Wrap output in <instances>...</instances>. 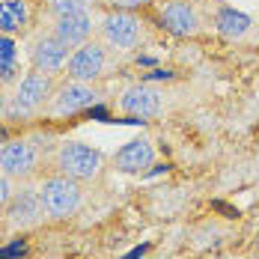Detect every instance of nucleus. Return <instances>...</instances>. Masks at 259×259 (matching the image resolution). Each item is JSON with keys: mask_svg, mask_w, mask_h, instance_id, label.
Listing matches in <instances>:
<instances>
[{"mask_svg": "<svg viewBox=\"0 0 259 259\" xmlns=\"http://www.w3.org/2000/svg\"><path fill=\"white\" fill-rule=\"evenodd\" d=\"M96 102H99V90L93 83L69 78L51 93L48 110H51L54 116H72V113H80V110H90Z\"/></svg>", "mask_w": 259, "mask_h": 259, "instance_id": "nucleus-5", "label": "nucleus"}, {"mask_svg": "<svg viewBox=\"0 0 259 259\" xmlns=\"http://www.w3.org/2000/svg\"><path fill=\"white\" fill-rule=\"evenodd\" d=\"M152 161H155V146L146 140V137H131L128 143H122L119 149H116V155H113V167L119 170V173H143L146 167H152Z\"/></svg>", "mask_w": 259, "mask_h": 259, "instance_id": "nucleus-9", "label": "nucleus"}, {"mask_svg": "<svg viewBox=\"0 0 259 259\" xmlns=\"http://www.w3.org/2000/svg\"><path fill=\"white\" fill-rule=\"evenodd\" d=\"M107 72V48L99 42H83L80 48L69 54V63H66V75L72 80H83V83H93Z\"/></svg>", "mask_w": 259, "mask_h": 259, "instance_id": "nucleus-6", "label": "nucleus"}, {"mask_svg": "<svg viewBox=\"0 0 259 259\" xmlns=\"http://www.w3.org/2000/svg\"><path fill=\"white\" fill-rule=\"evenodd\" d=\"M87 6H90V0H48V9L57 18L75 15V12H87Z\"/></svg>", "mask_w": 259, "mask_h": 259, "instance_id": "nucleus-17", "label": "nucleus"}, {"mask_svg": "<svg viewBox=\"0 0 259 259\" xmlns=\"http://www.w3.org/2000/svg\"><path fill=\"white\" fill-rule=\"evenodd\" d=\"M3 113H6V96L0 93V116H3Z\"/></svg>", "mask_w": 259, "mask_h": 259, "instance_id": "nucleus-21", "label": "nucleus"}, {"mask_svg": "<svg viewBox=\"0 0 259 259\" xmlns=\"http://www.w3.org/2000/svg\"><path fill=\"white\" fill-rule=\"evenodd\" d=\"M18 75V45L12 36L0 33V83H9Z\"/></svg>", "mask_w": 259, "mask_h": 259, "instance_id": "nucleus-16", "label": "nucleus"}, {"mask_svg": "<svg viewBox=\"0 0 259 259\" xmlns=\"http://www.w3.org/2000/svg\"><path fill=\"white\" fill-rule=\"evenodd\" d=\"M57 170L75 182H90L102 170V152L83 140H66L57 149Z\"/></svg>", "mask_w": 259, "mask_h": 259, "instance_id": "nucleus-2", "label": "nucleus"}, {"mask_svg": "<svg viewBox=\"0 0 259 259\" xmlns=\"http://www.w3.org/2000/svg\"><path fill=\"white\" fill-rule=\"evenodd\" d=\"M36 146L30 140H6L0 143V173L9 176V179H21V176H30L36 170Z\"/></svg>", "mask_w": 259, "mask_h": 259, "instance_id": "nucleus-7", "label": "nucleus"}, {"mask_svg": "<svg viewBox=\"0 0 259 259\" xmlns=\"http://www.w3.org/2000/svg\"><path fill=\"white\" fill-rule=\"evenodd\" d=\"M27 241L24 238H15V241H9L6 247H0V259H24L27 256Z\"/></svg>", "mask_w": 259, "mask_h": 259, "instance_id": "nucleus-18", "label": "nucleus"}, {"mask_svg": "<svg viewBox=\"0 0 259 259\" xmlns=\"http://www.w3.org/2000/svg\"><path fill=\"white\" fill-rule=\"evenodd\" d=\"M30 63H33V69L42 72V75H57V72H63L66 63H69V48H66L54 33L51 36H39L36 45H33V51H30Z\"/></svg>", "mask_w": 259, "mask_h": 259, "instance_id": "nucleus-8", "label": "nucleus"}, {"mask_svg": "<svg viewBox=\"0 0 259 259\" xmlns=\"http://www.w3.org/2000/svg\"><path fill=\"white\" fill-rule=\"evenodd\" d=\"M161 24H164L167 33L185 39V36H194V33L200 30V18H197V12H194L191 3H185V0H170V3L161 6Z\"/></svg>", "mask_w": 259, "mask_h": 259, "instance_id": "nucleus-11", "label": "nucleus"}, {"mask_svg": "<svg viewBox=\"0 0 259 259\" xmlns=\"http://www.w3.org/2000/svg\"><path fill=\"white\" fill-rule=\"evenodd\" d=\"M9 200H12V185H9V176L0 173V206L9 203Z\"/></svg>", "mask_w": 259, "mask_h": 259, "instance_id": "nucleus-20", "label": "nucleus"}, {"mask_svg": "<svg viewBox=\"0 0 259 259\" xmlns=\"http://www.w3.org/2000/svg\"><path fill=\"white\" fill-rule=\"evenodd\" d=\"M54 36L66 45V48H80L83 42H90L93 36V15L90 12H75V15H63L54 21Z\"/></svg>", "mask_w": 259, "mask_h": 259, "instance_id": "nucleus-12", "label": "nucleus"}, {"mask_svg": "<svg viewBox=\"0 0 259 259\" xmlns=\"http://www.w3.org/2000/svg\"><path fill=\"white\" fill-rule=\"evenodd\" d=\"M104 3H110L113 9H140V6H146L149 0H104Z\"/></svg>", "mask_w": 259, "mask_h": 259, "instance_id": "nucleus-19", "label": "nucleus"}, {"mask_svg": "<svg viewBox=\"0 0 259 259\" xmlns=\"http://www.w3.org/2000/svg\"><path fill=\"white\" fill-rule=\"evenodd\" d=\"M30 21V6L27 0H0V33L15 36Z\"/></svg>", "mask_w": 259, "mask_h": 259, "instance_id": "nucleus-14", "label": "nucleus"}, {"mask_svg": "<svg viewBox=\"0 0 259 259\" xmlns=\"http://www.w3.org/2000/svg\"><path fill=\"white\" fill-rule=\"evenodd\" d=\"M119 107L122 113L137 116V119H149L161 113V93L149 83H131L128 90L119 96Z\"/></svg>", "mask_w": 259, "mask_h": 259, "instance_id": "nucleus-10", "label": "nucleus"}, {"mask_svg": "<svg viewBox=\"0 0 259 259\" xmlns=\"http://www.w3.org/2000/svg\"><path fill=\"white\" fill-rule=\"evenodd\" d=\"M51 93H54L51 75L27 72L24 78L18 80L12 99L6 102V116L9 119H27V116H33L39 107H45V102L51 99Z\"/></svg>", "mask_w": 259, "mask_h": 259, "instance_id": "nucleus-1", "label": "nucleus"}, {"mask_svg": "<svg viewBox=\"0 0 259 259\" xmlns=\"http://www.w3.org/2000/svg\"><path fill=\"white\" fill-rule=\"evenodd\" d=\"M99 33H102V42L113 51H131L140 45L143 39V21L128 12V9H113L107 12L99 24Z\"/></svg>", "mask_w": 259, "mask_h": 259, "instance_id": "nucleus-3", "label": "nucleus"}, {"mask_svg": "<svg viewBox=\"0 0 259 259\" xmlns=\"http://www.w3.org/2000/svg\"><path fill=\"white\" fill-rule=\"evenodd\" d=\"M247 30H250V18H247L244 12H235L230 6H224V9L218 12V33H221V36L238 39V36H244Z\"/></svg>", "mask_w": 259, "mask_h": 259, "instance_id": "nucleus-15", "label": "nucleus"}, {"mask_svg": "<svg viewBox=\"0 0 259 259\" xmlns=\"http://www.w3.org/2000/svg\"><path fill=\"white\" fill-rule=\"evenodd\" d=\"M39 197H42V208L48 218H69L80 208V188L75 179L69 176H51L45 179V185L39 188Z\"/></svg>", "mask_w": 259, "mask_h": 259, "instance_id": "nucleus-4", "label": "nucleus"}, {"mask_svg": "<svg viewBox=\"0 0 259 259\" xmlns=\"http://www.w3.org/2000/svg\"><path fill=\"white\" fill-rule=\"evenodd\" d=\"M42 214H45L42 197H39V191H33V188H21V191L9 200V224H12V227H30V224H36Z\"/></svg>", "mask_w": 259, "mask_h": 259, "instance_id": "nucleus-13", "label": "nucleus"}]
</instances>
